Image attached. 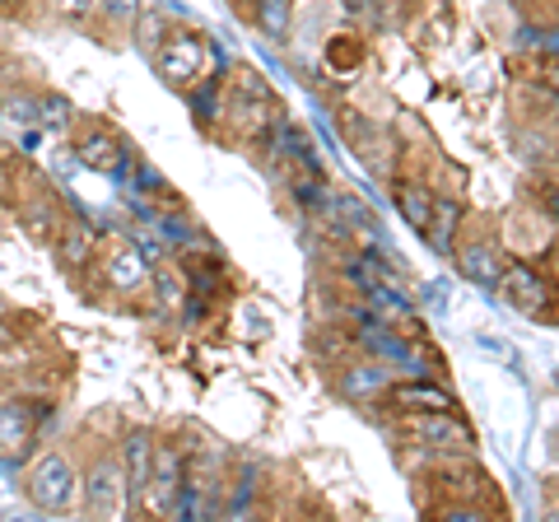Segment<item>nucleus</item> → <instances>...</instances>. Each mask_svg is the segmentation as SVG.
<instances>
[{
    "instance_id": "nucleus-30",
    "label": "nucleus",
    "mask_w": 559,
    "mask_h": 522,
    "mask_svg": "<svg viewBox=\"0 0 559 522\" xmlns=\"http://www.w3.org/2000/svg\"><path fill=\"white\" fill-rule=\"evenodd\" d=\"M5 5H20V0H5Z\"/></svg>"
},
{
    "instance_id": "nucleus-18",
    "label": "nucleus",
    "mask_w": 559,
    "mask_h": 522,
    "mask_svg": "<svg viewBox=\"0 0 559 522\" xmlns=\"http://www.w3.org/2000/svg\"><path fill=\"white\" fill-rule=\"evenodd\" d=\"M38 121L47 131H66L70 127V103L61 94H43L38 98Z\"/></svg>"
},
{
    "instance_id": "nucleus-25",
    "label": "nucleus",
    "mask_w": 559,
    "mask_h": 522,
    "mask_svg": "<svg viewBox=\"0 0 559 522\" xmlns=\"http://www.w3.org/2000/svg\"><path fill=\"white\" fill-rule=\"evenodd\" d=\"M527 43H536L546 57H559V28H540V38H527Z\"/></svg>"
},
{
    "instance_id": "nucleus-12",
    "label": "nucleus",
    "mask_w": 559,
    "mask_h": 522,
    "mask_svg": "<svg viewBox=\"0 0 559 522\" xmlns=\"http://www.w3.org/2000/svg\"><path fill=\"white\" fill-rule=\"evenodd\" d=\"M336 388H341V396H349V402H382V392L392 388V364H382V359L345 364Z\"/></svg>"
},
{
    "instance_id": "nucleus-23",
    "label": "nucleus",
    "mask_w": 559,
    "mask_h": 522,
    "mask_svg": "<svg viewBox=\"0 0 559 522\" xmlns=\"http://www.w3.org/2000/svg\"><path fill=\"white\" fill-rule=\"evenodd\" d=\"M98 0H57V14H66V20H84V14H94Z\"/></svg>"
},
{
    "instance_id": "nucleus-2",
    "label": "nucleus",
    "mask_w": 559,
    "mask_h": 522,
    "mask_svg": "<svg viewBox=\"0 0 559 522\" xmlns=\"http://www.w3.org/2000/svg\"><path fill=\"white\" fill-rule=\"evenodd\" d=\"M24 490H28V499H33V509L61 513V509H70V503H75L80 476H75V466H70L66 452H43V458L33 462Z\"/></svg>"
},
{
    "instance_id": "nucleus-19",
    "label": "nucleus",
    "mask_w": 559,
    "mask_h": 522,
    "mask_svg": "<svg viewBox=\"0 0 559 522\" xmlns=\"http://www.w3.org/2000/svg\"><path fill=\"white\" fill-rule=\"evenodd\" d=\"M261 24H266L271 33H285V20H289V0H252Z\"/></svg>"
},
{
    "instance_id": "nucleus-3",
    "label": "nucleus",
    "mask_w": 559,
    "mask_h": 522,
    "mask_svg": "<svg viewBox=\"0 0 559 522\" xmlns=\"http://www.w3.org/2000/svg\"><path fill=\"white\" fill-rule=\"evenodd\" d=\"M154 66H159V75L168 84H178V90H191L197 80L210 75V43L201 33H168L164 47L154 51Z\"/></svg>"
},
{
    "instance_id": "nucleus-20",
    "label": "nucleus",
    "mask_w": 559,
    "mask_h": 522,
    "mask_svg": "<svg viewBox=\"0 0 559 522\" xmlns=\"http://www.w3.org/2000/svg\"><path fill=\"white\" fill-rule=\"evenodd\" d=\"M164 28H168V24H164V14H145V20H140V38H135V43H140V47H145L150 57H154V51H159V43L168 38Z\"/></svg>"
},
{
    "instance_id": "nucleus-7",
    "label": "nucleus",
    "mask_w": 559,
    "mask_h": 522,
    "mask_svg": "<svg viewBox=\"0 0 559 522\" xmlns=\"http://www.w3.org/2000/svg\"><path fill=\"white\" fill-rule=\"evenodd\" d=\"M38 425H43V411L24 402V396H5L0 402V462L14 466L24 452L38 443Z\"/></svg>"
},
{
    "instance_id": "nucleus-26",
    "label": "nucleus",
    "mask_w": 559,
    "mask_h": 522,
    "mask_svg": "<svg viewBox=\"0 0 559 522\" xmlns=\"http://www.w3.org/2000/svg\"><path fill=\"white\" fill-rule=\"evenodd\" d=\"M540 84H546L550 94H559V57L546 61V71H540Z\"/></svg>"
},
{
    "instance_id": "nucleus-4",
    "label": "nucleus",
    "mask_w": 559,
    "mask_h": 522,
    "mask_svg": "<svg viewBox=\"0 0 559 522\" xmlns=\"http://www.w3.org/2000/svg\"><path fill=\"white\" fill-rule=\"evenodd\" d=\"M406 429H411V439H419L433 452H452V458H466L476 448V434H471V425L457 411H419L406 420Z\"/></svg>"
},
{
    "instance_id": "nucleus-5",
    "label": "nucleus",
    "mask_w": 559,
    "mask_h": 522,
    "mask_svg": "<svg viewBox=\"0 0 559 522\" xmlns=\"http://www.w3.org/2000/svg\"><path fill=\"white\" fill-rule=\"evenodd\" d=\"M84 503H90L94 518H117L131 503L127 466H121L112 452H103V458L90 466V476H84Z\"/></svg>"
},
{
    "instance_id": "nucleus-11",
    "label": "nucleus",
    "mask_w": 559,
    "mask_h": 522,
    "mask_svg": "<svg viewBox=\"0 0 559 522\" xmlns=\"http://www.w3.org/2000/svg\"><path fill=\"white\" fill-rule=\"evenodd\" d=\"M382 402L406 411V415H419V411H457V396H452L448 388H439V382L429 378H411V382H392L388 392H382Z\"/></svg>"
},
{
    "instance_id": "nucleus-27",
    "label": "nucleus",
    "mask_w": 559,
    "mask_h": 522,
    "mask_svg": "<svg viewBox=\"0 0 559 522\" xmlns=\"http://www.w3.org/2000/svg\"><path fill=\"white\" fill-rule=\"evenodd\" d=\"M5 191H10V168L0 164V197H5Z\"/></svg>"
},
{
    "instance_id": "nucleus-29",
    "label": "nucleus",
    "mask_w": 559,
    "mask_h": 522,
    "mask_svg": "<svg viewBox=\"0 0 559 522\" xmlns=\"http://www.w3.org/2000/svg\"><path fill=\"white\" fill-rule=\"evenodd\" d=\"M555 266H559V248H555Z\"/></svg>"
},
{
    "instance_id": "nucleus-15",
    "label": "nucleus",
    "mask_w": 559,
    "mask_h": 522,
    "mask_svg": "<svg viewBox=\"0 0 559 522\" xmlns=\"http://www.w3.org/2000/svg\"><path fill=\"white\" fill-rule=\"evenodd\" d=\"M462 201H452V197H433V220H429V229H425V238H429V248L433 252H443V257H452V248H457V229H462Z\"/></svg>"
},
{
    "instance_id": "nucleus-6",
    "label": "nucleus",
    "mask_w": 559,
    "mask_h": 522,
    "mask_svg": "<svg viewBox=\"0 0 559 522\" xmlns=\"http://www.w3.org/2000/svg\"><path fill=\"white\" fill-rule=\"evenodd\" d=\"M182 466H187V458L173 443L154 448V472H150V485H145V499H140V509H150V513H178L182 509Z\"/></svg>"
},
{
    "instance_id": "nucleus-17",
    "label": "nucleus",
    "mask_w": 559,
    "mask_h": 522,
    "mask_svg": "<svg viewBox=\"0 0 559 522\" xmlns=\"http://www.w3.org/2000/svg\"><path fill=\"white\" fill-rule=\"evenodd\" d=\"M61 257H66V266H84V261L94 257V229H84V224H70L66 238H61Z\"/></svg>"
},
{
    "instance_id": "nucleus-16",
    "label": "nucleus",
    "mask_w": 559,
    "mask_h": 522,
    "mask_svg": "<svg viewBox=\"0 0 559 522\" xmlns=\"http://www.w3.org/2000/svg\"><path fill=\"white\" fill-rule=\"evenodd\" d=\"M392 201H396L401 220H406L415 234H425V229H429V220H433V191H429L425 182L401 178V182L392 187Z\"/></svg>"
},
{
    "instance_id": "nucleus-14",
    "label": "nucleus",
    "mask_w": 559,
    "mask_h": 522,
    "mask_svg": "<svg viewBox=\"0 0 559 522\" xmlns=\"http://www.w3.org/2000/svg\"><path fill=\"white\" fill-rule=\"evenodd\" d=\"M108 285L117 289V294H131V289H140L150 281V257L135 248V242H127V248H117L112 257H108Z\"/></svg>"
},
{
    "instance_id": "nucleus-28",
    "label": "nucleus",
    "mask_w": 559,
    "mask_h": 522,
    "mask_svg": "<svg viewBox=\"0 0 559 522\" xmlns=\"http://www.w3.org/2000/svg\"><path fill=\"white\" fill-rule=\"evenodd\" d=\"M14 341V332H10V322H0V345H10Z\"/></svg>"
},
{
    "instance_id": "nucleus-13",
    "label": "nucleus",
    "mask_w": 559,
    "mask_h": 522,
    "mask_svg": "<svg viewBox=\"0 0 559 522\" xmlns=\"http://www.w3.org/2000/svg\"><path fill=\"white\" fill-rule=\"evenodd\" d=\"M154 434L150 429H131L127 434V452H121V466H127V490H131V503L145 499V485H150V472H154Z\"/></svg>"
},
{
    "instance_id": "nucleus-8",
    "label": "nucleus",
    "mask_w": 559,
    "mask_h": 522,
    "mask_svg": "<svg viewBox=\"0 0 559 522\" xmlns=\"http://www.w3.org/2000/svg\"><path fill=\"white\" fill-rule=\"evenodd\" d=\"M452 261H457V275L462 281H471V285H480V289H499V281H503V248L495 238H466V242H457L452 248Z\"/></svg>"
},
{
    "instance_id": "nucleus-1",
    "label": "nucleus",
    "mask_w": 559,
    "mask_h": 522,
    "mask_svg": "<svg viewBox=\"0 0 559 522\" xmlns=\"http://www.w3.org/2000/svg\"><path fill=\"white\" fill-rule=\"evenodd\" d=\"M345 281L364 294V304H373L382 318H411V294L406 281L392 271L388 257H364L355 252L345 261Z\"/></svg>"
},
{
    "instance_id": "nucleus-21",
    "label": "nucleus",
    "mask_w": 559,
    "mask_h": 522,
    "mask_svg": "<svg viewBox=\"0 0 559 522\" xmlns=\"http://www.w3.org/2000/svg\"><path fill=\"white\" fill-rule=\"evenodd\" d=\"M131 173H135V187L140 191H145V197H164V191H168V182H164V173L159 168H150V164H131Z\"/></svg>"
},
{
    "instance_id": "nucleus-10",
    "label": "nucleus",
    "mask_w": 559,
    "mask_h": 522,
    "mask_svg": "<svg viewBox=\"0 0 559 522\" xmlns=\"http://www.w3.org/2000/svg\"><path fill=\"white\" fill-rule=\"evenodd\" d=\"M75 159L84 164V168H94V173H103V178H127L131 173V150L117 141V135H108V131H90V135H80V145H75Z\"/></svg>"
},
{
    "instance_id": "nucleus-22",
    "label": "nucleus",
    "mask_w": 559,
    "mask_h": 522,
    "mask_svg": "<svg viewBox=\"0 0 559 522\" xmlns=\"http://www.w3.org/2000/svg\"><path fill=\"white\" fill-rule=\"evenodd\" d=\"M331 205H336V215H345L349 224H355V229H359V224H369V220H373V215H369V205L355 201V197H336Z\"/></svg>"
},
{
    "instance_id": "nucleus-9",
    "label": "nucleus",
    "mask_w": 559,
    "mask_h": 522,
    "mask_svg": "<svg viewBox=\"0 0 559 522\" xmlns=\"http://www.w3.org/2000/svg\"><path fill=\"white\" fill-rule=\"evenodd\" d=\"M499 289H503V299H509L513 308H522V312H546L555 304L550 281L536 266H527V261H509V266H503Z\"/></svg>"
},
{
    "instance_id": "nucleus-24",
    "label": "nucleus",
    "mask_w": 559,
    "mask_h": 522,
    "mask_svg": "<svg viewBox=\"0 0 559 522\" xmlns=\"http://www.w3.org/2000/svg\"><path fill=\"white\" fill-rule=\"evenodd\" d=\"M103 10L112 14V20H135V0H98Z\"/></svg>"
}]
</instances>
